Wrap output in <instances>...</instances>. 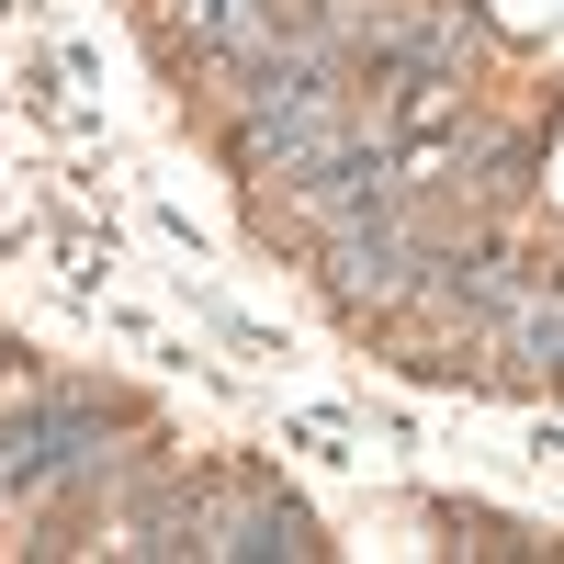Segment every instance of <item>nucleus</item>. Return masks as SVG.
I'll list each match as a JSON object with an SVG mask.
<instances>
[{
  "instance_id": "1",
  "label": "nucleus",
  "mask_w": 564,
  "mask_h": 564,
  "mask_svg": "<svg viewBox=\"0 0 564 564\" xmlns=\"http://www.w3.org/2000/svg\"><path fill=\"white\" fill-rule=\"evenodd\" d=\"M113 417L90 406V395H45L23 417H0V497H34V486H79L90 475V452H102Z\"/></svg>"
},
{
  "instance_id": "2",
  "label": "nucleus",
  "mask_w": 564,
  "mask_h": 564,
  "mask_svg": "<svg viewBox=\"0 0 564 564\" xmlns=\"http://www.w3.org/2000/svg\"><path fill=\"white\" fill-rule=\"evenodd\" d=\"M249 148L271 159H327V148H339V113H327V79L305 68V57H282V68H249Z\"/></svg>"
},
{
  "instance_id": "3",
  "label": "nucleus",
  "mask_w": 564,
  "mask_h": 564,
  "mask_svg": "<svg viewBox=\"0 0 564 564\" xmlns=\"http://www.w3.org/2000/svg\"><path fill=\"white\" fill-rule=\"evenodd\" d=\"M204 553H238V564L282 553V564H305L316 553V520H305L294 497H260V508H238V520H204Z\"/></svg>"
}]
</instances>
